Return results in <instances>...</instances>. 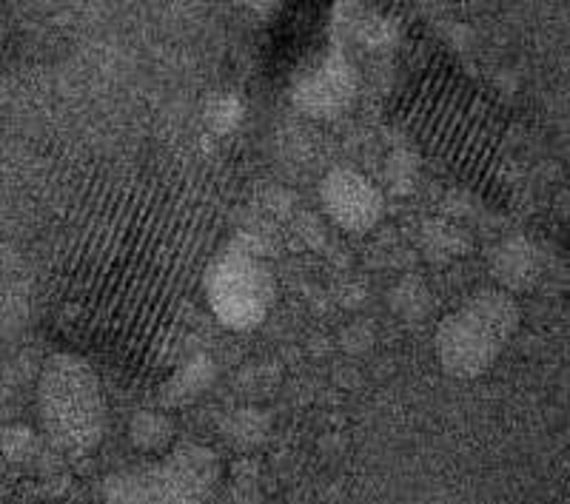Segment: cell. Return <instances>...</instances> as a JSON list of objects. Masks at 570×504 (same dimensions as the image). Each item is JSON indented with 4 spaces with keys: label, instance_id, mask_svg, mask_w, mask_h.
Here are the masks:
<instances>
[{
    "label": "cell",
    "instance_id": "4",
    "mask_svg": "<svg viewBox=\"0 0 570 504\" xmlns=\"http://www.w3.org/2000/svg\"><path fill=\"white\" fill-rule=\"evenodd\" d=\"M206 294L214 317L234 330H248L274 305V274L263 259L228 248L206 271Z\"/></svg>",
    "mask_w": 570,
    "mask_h": 504
},
{
    "label": "cell",
    "instance_id": "8",
    "mask_svg": "<svg viewBox=\"0 0 570 504\" xmlns=\"http://www.w3.org/2000/svg\"><path fill=\"white\" fill-rule=\"evenodd\" d=\"M131 445L140 447L146 453H160L175 442V425L169 422V416L151 414V411H142L131 419L129 427Z\"/></svg>",
    "mask_w": 570,
    "mask_h": 504
},
{
    "label": "cell",
    "instance_id": "1",
    "mask_svg": "<svg viewBox=\"0 0 570 504\" xmlns=\"http://www.w3.org/2000/svg\"><path fill=\"white\" fill-rule=\"evenodd\" d=\"M38 414L46 436L69 456L98 451L106 434L100 379L83 356L55 354L38 379Z\"/></svg>",
    "mask_w": 570,
    "mask_h": 504
},
{
    "label": "cell",
    "instance_id": "2",
    "mask_svg": "<svg viewBox=\"0 0 570 504\" xmlns=\"http://www.w3.org/2000/svg\"><path fill=\"white\" fill-rule=\"evenodd\" d=\"M220 459L206 445L177 442L151 465L111 473L104 482L106 504H214Z\"/></svg>",
    "mask_w": 570,
    "mask_h": 504
},
{
    "label": "cell",
    "instance_id": "3",
    "mask_svg": "<svg viewBox=\"0 0 570 504\" xmlns=\"http://www.w3.org/2000/svg\"><path fill=\"white\" fill-rule=\"evenodd\" d=\"M517 314L511 299L482 291L442 319L436 330V354L448 374L476 376L497 359L499 348L513 330Z\"/></svg>",
    "mask_w": 570,
    "mask_h": 504
},
{
    "label": "cell",
    "instance_id": "7",
    "mask_svg": "<svg viewBox=\"0 0 570 504\" xmlns=\"http://www.w3.org/2000/svg\"><path fill=\"white\" fill-rule=\"evenodd\" d=\"M354 91V80L351 71L340 63H325L314 71L312 78H305V83L297 89V103L305 111H317V115H328V111H340L351 100Z\"/></svg>",
    "mask_w": 570,
    "mask_h": 504
},
{
    "label": "cell",
    "instance_id": "6",
    "mask_svg": "<svg viewBox=\"0 0 570 504\" xmlns=\"http://www.w3.org/2000/svg\"><path fill=\"white\" fill-rule=\"evenodd\" d=\"M32 319V274L18 251L0 239V334H18Z\"/></svg>",
    "mask_w": 570,
    "mask_h": 504
},
{
    "label": "cell",
    "instance_id": "5",
    "mask_svg": "<svg viewBox=\"0 0 570 504\" xmlns=\"http://www.w3.org/2000/svg\"><path fill=\"white\" fill-rule=\"evenodd\" d=\"M323 208L340 228L363 234L383 217V195L365 175L354 168H334L320 186Z\"/></svg>",
    "mask_w": 570,
    "mask_h": 504
}]
</instances>
